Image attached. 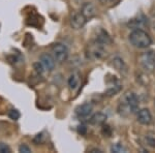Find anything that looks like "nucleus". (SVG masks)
Returning a JSON list of instances; mask_svg holds the SVG:
<instances>
[{"mask_svg": "<svg viewBox=\"0 0 155 153\" xmlns=\"http://www.w3.org/2000/svg\"><path fill=\"white\" fill-rule=\"evenodd\" d=\"M139 109V100L134 92L127 91L121 97L118 106V113L121 116L127 117L136 113Z\"/></svg>", "mask_w": 155, "mask_h": 153, "instance_id": "f257e3e1", "label": "nucleus"}, {"mask_svg": "<svg viewBox=\"0 0 155 153\" xmlns=\"http://www.w3.org/2000/svg\"><path fill=\"white\" fill-rule=\"evenodd\" d=\"M128 38L132 46L139 49H145L149 47L152 42L151 37L143 29H134V31L129 34Z\"/></svg>", "mask_w": 155, "mask_h": 153, "instance_id": "f03ea898", "label": "nucleus"}, {"mask_svg": "<svg viewBox=\"0 0 155 153\" xmlns=\"http://www.w3.org/2000/svg\"><path fill=\"white\" fill-rule=\"evenodd\" d=\"M87 56L90 59L99 60L104 59L107 56V51L104 49V45L98 41H93L87 47Z\"/></svg>", "mask_w": 155, "mask_h": 153, "instance_id": "7ed1b4c3", "label": "nucleus"}, {"mask_svg": "<svg viewBox=\"0 0 155 153\" xmlns=\"http://www.w3.org/2000/svg\"><path fill=\"white\" fill-rule=\"evenodd\" d=\"M139 62L141 66L146 72H152L155 71V52L154 51H147L141 54L139 57Z\"/></svg>", "mask_w": 155, "mask_h": 153, "instance_id": "20e7f679", "label": "nucleus"}, {"mask_svg": "<svg viewBox=\"0 0 155 153\" xmlns=\"http://www.w3.org/2000/svg\"><path fill=\"white\" fill-rule=\"evenodd\" d=\"M52 53H53V57L55 61H57L58 63H63L67 60L68 57V50L65 45L63 44H55L52 47Z\"/></svg>", "mask_w": 155, "mask_h": 153, "instance_id": "39448f33", "label": "nucleus"}, {"mask_svg": "<svg viewBox=\"0 0 155 153\" xmlns=\"http://www.w3.org/2000/svg\"><path fill=\"white\" fill-rule=\"evenodd\" d=\"M87 21H88V20L85 18V16L81 12H76V14L72 15L71 18V25L74 29L79 30V29L83 28L85 26V24L87 23Z\"/></svg>", "mask_w": 155, "mask_h": 153, "instance_id": "423d86ee", "label": "nucleus"}, {"mask_svg": "<svg viewBox=\"0 0 155 153\" xmlns=\"http://www.w3.org/2000/svg\"><path fill=\"white\" fill-rule=\"evenodd\" d=\"M39 60H41V63L42 64V66L45 67L47 72H52L55 67V59L52 55H50L48 53H44L41 55L39 57Z\"/></svg>", "mask_w": 155, "mask_h": 153, "instance_id": "0eeeda50", "label": "nucleus"}, {"mask_svg": "<svg viewBox=\"0 0 155 153\" xmlns=\"http://www.w3.org/2000/svg\"><path fill=\"white\" fill-rule=\"evenodd\" d=\"M137 121L141 124L149 125L152 121V115L148 109H142L137 113Z\"/></svg>", "mask_w": 155, "mask_h": 153, "instance_id": "6e6552de", "label": "nucleus"}, {"mask_svg": "<svg viewBox=\"0 0 155 153\" xmlns=\"http://www.w3.org/2000/svg\"><path fill=\"white\" fill-rule=\"evenodd\" d=\"M81 12L85 16V18L87 20L92 19L93 17H95L96 15V8L91 2H86L83 6H82Z\"/></svg>", "mask_w": 155, "mask_h": 153, "instance_id": "1a4fd4ad", "label": "nucleus"}, {"mask_svg": "<svg viewBox=\"0 0 155 153\" xmlns=\"http://www.w3.org/2000/svg\"><path fill=\"white\" fill-rule=\"evenodd\" d=\"M92 109H93L92 105L89 104V102H86V104H83V105H81V106H79L77 108L76 114L79 117H87L91 114Z\"/></svg>", "mask_w": 155, "mask_h": 153, "instance_id": "9d476101", "label": "nucleus"}, {"mask_svg": "<svg viewBox=\"0 0 155 153\" xmlns=\"http://www.w3.org/2000/svg\"><path fill=\"white\" fill-rule=\"evenodd\" d=\"M80 84V74L79 72H74L68 78V86L71 90H74L78 88Z\"/></svg>", "mask_w": 155, "mask_h": 153, "instance_id": "9b49d317", "label": "nucleus"}, {"mask_svg": "<svg viewBox=\"0 0 155 153\" xmlns=\"http://www.w3.org/2000/svg\"><path fill=\"white\" fill-rule=\"evenodd\" d=\"M107 115H104V113H96V114H94L93 116L91 117V119H90V122H91L92 124H104V122L107 121Z\"/></svg>", "mask_w": 155, "mask_h": 153, "instance_id": "f8f14e48", "label": "nucleus"}, {"mask_svg": "<svg viewBox=\"0 0 155 153\" xmlns=\"http://www.w3.org/2000/svg\"><path fill=\"white\" fill-rule=\"evenodd\" d=\"M113 66L117 69V71H119V72H126L127 67H126L125 63H124L122 59L115 58L113 60Z\"/></svg>", "mask_w": 155, "mask_h": 153, "instance_id": "ddd939ff", "label": "nucleus"}, {"mask_svg": "<svg viewBox=\"0 0 155 153\" xmlns=\"http://www.w3.org/2000/svg\"><path fill=\"white\" fill-rule=\"evenodd\" d=\"M145 142L148 146L155 148V132L154 131H148L145 135Z\"/></svg>", "mask_w": 155, "mask_h": 153, "instance_id": "4468645a", "label": "nucleus"}, {"mask_svg": "<svg viewBox=\"0 0 155 153\" xmlns=\"http://www.w3.org/2000/svg\"><path fill=\"white\" fill-rule=\"evenodd\" d=\"M112 152H116V153H121V152H126V148L121 144H115L111 148Z\"/></svg>", "mask_w": 155, "mask_h": 153, "instance_id": "2eb2a0df", "label": "nucleus"}, {"mask_svg": "<svg viewBox=\"0 0 155 153\" xmlns=\"http://www.w3.org/2000/svg\"><path fill=\"white\" fill-rule=\"evenodd\" d=\"M7 115H8V117L12 120H18L20 116H21V114H20V112L18 110H9Z\"/></svg>", "mask_w": 155, "mask_h": 153, "instance_id": "dca6fc26", "label": "nucleus"}, {"mask_svg": "<svg viewBox=\"0 0 155 153\" xmlns=\"http://www.w3.org/2000/svg\"><path fill=\"white\" fill-rule=\"evenodd\" d=\"M33 67H34V69H35V72H36L37 75H38V76H41V75L44 74V72L46 71V69H45V67L42 66V64L41 63V62L34 63Z\"/></svg>", "mask_w": 155, "mask_h": 153, "instance_id": "f3484780", "label": "nucleus"}, {"mask_svg": "<svg viewBox=\"0 0 155 153\" xmlns=\"http://www.w3.org/2000/svg\"><path fill=\"white\" fill-rule=\"evenodd\" d=\"M19 152L21 153H30L31 152V149L29 148V146H27L26 144H21L19 147Z\"/></svg>", "mask_w": 155, "mask_h": 153, "instance_id": "a211bd4d", "label": "nucleus"}, {"mask_svg": "<svg viewBox=\"0 0 155 153\" xmlns=\"http://www.w3.org/2000/svg\"><path fill=\"white\" fill-rule=\"evenodd\" d=\"M11 152V148L7 146L4 143H0V153H9Z\"/></svg>", "mask_w": 155, "mask_h": 153, "instance_id": "6ab92c4d", "label": "nucleus"}, {"mask_svg": "<svg viewBox=\"0 0 155 153\" xmlns=\"http://www.w3.org/2000/svg\"><path fill=\"white\" fill-rule=\"evenodd\" d=\"M150 21H151V26H152V28L155 29V14L153 15V17H152Z\"/></svg>", "mask_w": 155, "mask_h": 153, "instance_id": "aec40b11", "label": "nucleus"}, {"mask_svg": "<svg viewBox=\"0 0 155 153\" xmlns=\"http://www.w3.org/2000/svg\"><path fill=\"white\" fill-rule=\"evenodd\" d=\"M90 152H92V153H94V152H98V153H101V150H99V149H93V150H91Z\"/></svg>", "mask_w": 155, "mask_h": 153, "instance_id": "412c9836", "label": "nucleus"}, {"mask_svg": "<svg viewBox=\"0 0 155 153\" xmlns=\"http://www.w3.org/2000/svg\"><path fill=\"white\" fill-rule=\"evenodd\" d=\"M101 1L102 2V3H106V2L107 1V0H101Z\"/></svg>", "mask_w": 155, "mask_h": 153, "instance_id": "4be33fe9", "label": "nucleus"}]
</instances>
